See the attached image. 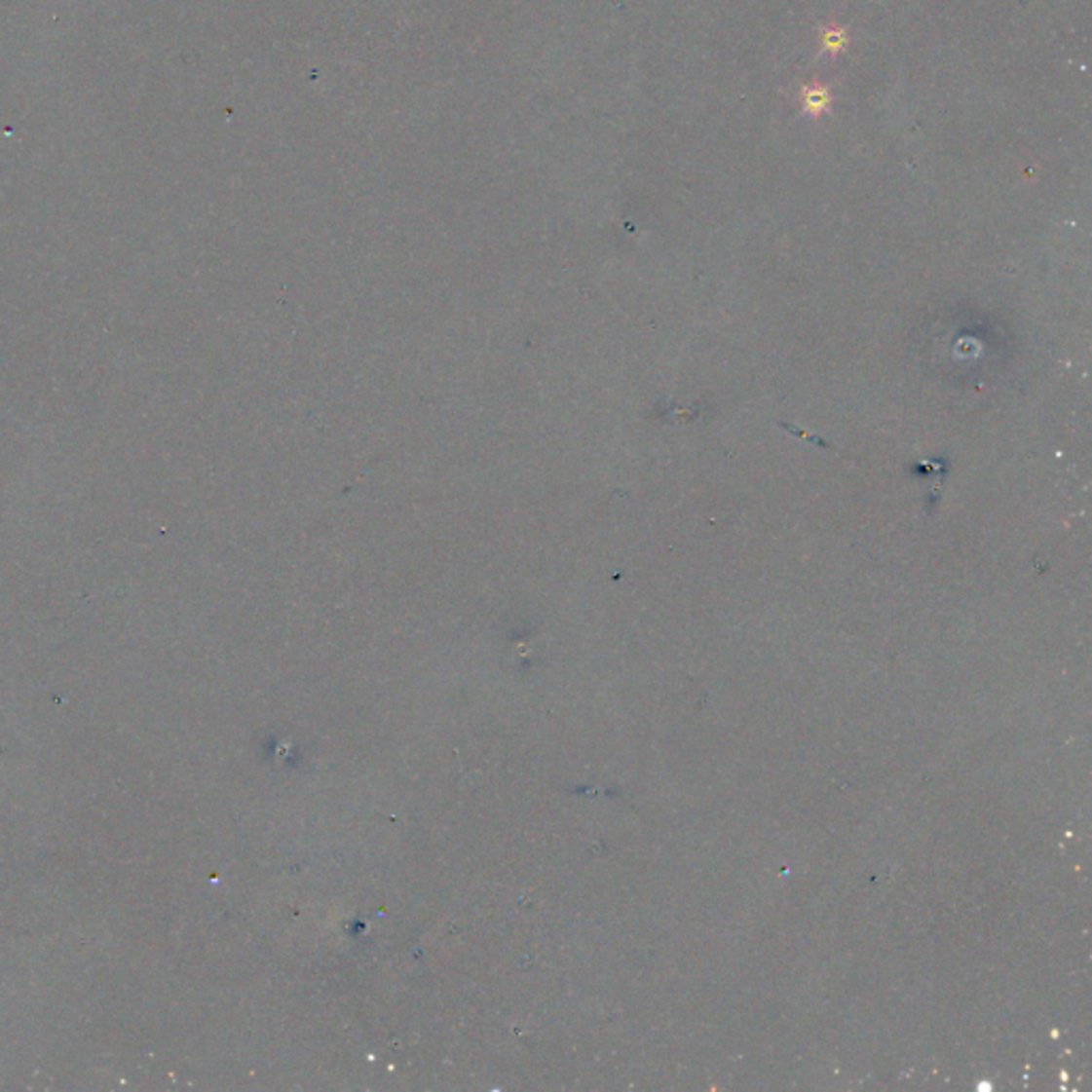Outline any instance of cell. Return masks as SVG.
I'll list each match as a JSON object with an SVG mask.
<instances>
[{"instance_id": "cell-1", "label": "cell", "mask_w": 1092, "mask_h": 1092, "mask_svg": "<svg viewBox=\"0 0 1092 1092\" xmlns=\"http://www.w3.org/2000/svg\"><path fill=\"white\" fill-rule=\"evenodd\" d=\"M803 105H805L807 114H810V116L826 114V111L830 109V94H828V90H826V88H821V86L805 88Z\"/></svg>"}, {"instance_id": "cell-2", "label": "cell", "mask_w": 1092, "mask_h": 1092, "mask_svg": "<svg viewBox=\"0 0 1092 1092\" xmlns=\"http://www.w3.org/2000/svg\"><path fill=\"white\" fill-rule=\"evenodd\" d=\"M843 48H846V32L839 26H828L824 30V50L828 54H839Z\"/></svg>"}]
</instances>
